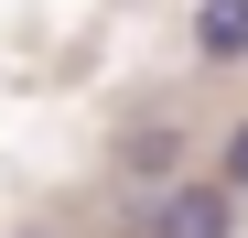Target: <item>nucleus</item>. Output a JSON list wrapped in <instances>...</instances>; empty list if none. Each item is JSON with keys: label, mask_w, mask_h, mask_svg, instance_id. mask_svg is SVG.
<instances>
[{"label": "nucleus", "mask_w": 248, "mask_h": 238, "mask_svg": "<svg viewBox=\"0 0 248 238\" xmlns=\"http://www.w3.org/2000/svg\"><path fill=\"white\" fill-rule=\"evenodd\" d=\"M151 238H227V195L216 184H173L151 206Z\"/></svg>", "instance_id": "1"}, {"label": "nucleus", "mask_w": 248, "mask_h": 238, "mask_svg": "<svg viewBox=\"0 0 248 238\" xmlns=\"http://www.w3.org/2000/svg\"><path fill=\"white\" fill-rule=\"evenodd\" d=\"M119 163H130L140 184H173V173H184V130H173V119H140V130H130V152H119Z\"/></svg>", "instance_id": "2"}, {"label": "nucleus", "mask_w": 248, "mask_h": 238, "mask_svg": "<svg viewBox=\"0 0 248 238\" xmlns=\"http://www.w3.org/2000/svg\"><path fill=\"white\" fill-rule=\"evenodd\" d=\"M194 44L216 54V65H237L248 54V0H205V11H194Z\"/></svg>", "instance_id": "3"}, {"label": "nucleus", "mask_w": 248, "mask_h": 238, "mask_svg": "<svg viewBox=\"0 0 248 238\" xmlns=\"http://www.w3.org/2000/svg\"><path fill=\"white\" fill-rule=\"evenodd\" d=\"M216 195H248V119L227 130V184H216Z\"/></svg>", "instance_id": "4"}]
</instances>
